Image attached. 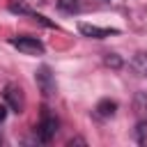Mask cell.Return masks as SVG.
<instances>
[{
  "instance_id": "9c48e42d",
  "label": "cell",
  "mask_w": 147,
  "mask_h": 147,
  "mask_svg": "<svg viewBox=\"0 0 147 147\" xmlns=\"http://www.w3.org/2000/svg\"><path fill=\"white\" fill-rule=\"evenodd\" d=\"M103 60H106V64H108V67H119V64H122V60H119L115 53H106V57H103Z\"/></svg>"
},
{
  "instance_id": "7a4b0ae2",
  "label": "cell",
  "mask_w": 147,
  "mask_h": 147,
  "mask_svg": "<svg viewBox=\"0 0 147 147\" xmlns=\"http://www.w3.org/2000/svg\"><path fill=\"white\" fill-rule=\"evenodd\" d=\"M57 119L53 117V115H48V113H44V117H41V122L37 124V138L41 140V142H51L53 138H55V133H57Z\"/></svg>"
},
{
  "instance_id": "8992f818",
  "label": "cell",
  "mask_w": 147,
  "mask_h": 147,
  "mask_svg": "<svg viewBox=\"0 0 147 147\" xmlns=\"http://www.w3.org/2000/svg\"><path fill=\"white\" fill-rule=\"evenodd\" d=\"M133 106H136V113H138V117H140L142 122H147V92H138V94H136V101H133Z\"/></svg>"
},
{
  "instance_id": "5b68a950",
  "label": "cell",
  "mask_w": 147,
  "mask_h": 147,
  "mask_svg": "<svg viewBox=\"0 0 147 147\" xmlns=\"http://www.w3.org/2000/svg\"><path fill=\"white\" fill-rule=\"evenodd\" d=\"M78 30H80V34L92 37V39H103V37H110V34L117 32V30H113V28H99V25H90V23H80Z\"/></svg>"
},
{
  "instance_id": "30bf717a",
  "label": "cell",
  "mask_w": 147,
  "mask_h": 147,
  "mask_svg": "<svg viewBox=\"0 0 147 147\" xmlns=\"http://www.w3.org/2000/svg\"><path fill=\"white\" fill-rule=\"evenodd\" d=\"M5 117H7V106L0 103V122H5Z\"/></svg>"
},
{
  "instance_id": "52a82bcc",
  "label": "cell",
  "mask_w": 147,
  "mask_h": 147,
  "mask_svg": "<svg viewBox=\"0 0 147 147\" xmlns=\"http://www.w3.org/2000/svg\"><path fill=\"white\" fill-rule=\"evenodd\" d=\"M115 108H117V103H115V101H110V99H103V101H99V106H96V113H99L101 117H110V115H115Z\"/></svg>"
},
{
  "instance_id": "3957f363",
  "label": "cell",
  "mask_w": 147,
  "mask_h": 147,
  "mask_svg": "<svg viewBox=\"0 0 147 147\" xmlns=\"http://www.w3.org/2000/svg\"><path fill=\"white\" fill-rule=\"evenodd\" d=\"M5 101H7V106H9L14 113H23V108H25L23 90L16 87V85H7V87H5Z\"/></svg>"
},
{
  "instance_id": "ba28073f",
  "label": "cell",
  "mask_w": 147,
  "mask_h": 147,
  "mask_svg": "<svg viewBox=\"0 0 147 147\" xmlns=\"http://www.w3.org/2000/svg\"><path fill=\"white\" fill-rule=\"evenodd\" d=\"M131 67L136 69V74H140V76H147V53H138V55L133 57Z\"/></svg>"
},
{
  "instance_id": "277c9868",
  "label": "cell",
  "mask_w": 147,
  "mask_h": 147,
  "mask_svg": "<svg viewBox=\"0 0 147 147\" xmlns=\"http://www.w3.org/2000/svg\"><path fill=\"white\" fill-rule=\"evenodd\" d=\"M37 85H39V90L44 92V96H53L55 94V76L51 74V69L48 67H41L39 71H37Z\"/></svg>"
},
{
  "instance_id": "6da1fadb",
  "label": "cell",
  "mask_w": 147,
  "mask_h": 147,
  "mask_svg": "<svg viewBox=\"0 0 147 147\" xmlns=\"http://www.w3.org/2000/svg\"><path fill=\"white\" fill-rule=\"evenodd\" d=\"M11 46L18 48L25 55H41L44 53V44L37 37H14L11 39Z\"/></svg>"
}]
</instances>
